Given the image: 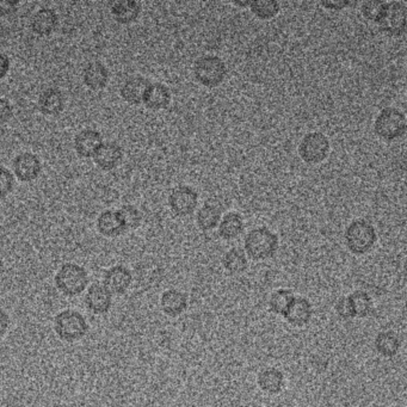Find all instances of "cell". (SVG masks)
I'll return each instance as SVG.
<instances>
[{"label":"cell","mask_w":407,"mask_h":407,"mask_svg":"<svg viewBox=\"0 0 407 407\" xmlns=\"http://www.w3.org/2000/svg\"><path fill=\"white\" fill-rule=\"evenodd\" d=\"M15 187V178L11 172L4 166H0V198L8 196Z\"/></svg>","instance_id":"cell-34"},{"label":"cell","mask_w":407,"mask_h":407,"mask_svg":"<svg viewBox=\"0 0 407 407\" xmlns=\"http://www.w3.org/2000/svg\"><path fill=\"white\" fill-rule=\"evenodd\" d=\"M13 116V108L6 98L0 97V124L8 122Z\"/></svg>","instance_id":"cell-36"},{"label":"cell","mask_w":407,"mask_h":407,"mask_svg":"<svg viewBox=\"0 0 407 407\" xmlns=\"http://www.w3.org/2000/svg\"><path fill=\"white\" fill-rule=\"evenodd\" d=\"M82 80L91 90H101L108 84V70L99 61L90 63L82 70Z\"/></svg>","instance_id":"cell-21"},{"label":"cell","mask_w":407,"mask_h":407,"mask_svg":"<svg viewBox=\"0 0 407 407\" xmlns=\"http://www.w3.org/2000/svg\"><path fill=\"white\" fill-rule=\"evenodd\" d=\"M151 82L141 75H134L128 78L121 86V97L131 105H139L142 103V98Z\"/></svg>","instance_id":"cell-19"},{"label":"cell","mask_w":407,"mask_h":407,"mask_svg":"<svg viewBox=\"0 0 407 407\" xmlns=\"http://www.w3.org/2000/svg\"><path fill=\"white\" fill-rule=\"evenodd\" d=\"M198 205L197 191L189 185L175 188L168 195V206L178 217H188L194 213Z\"/></svg>","instance_id":"cell-9"},{"label":"cell","mask_w":407,"mask_h":407,"mask_svg":"<svg viewBox=\"0 0 407 407\" xmlns=\"http://www.w3.org/2000/svg\"><path fill=\"white\" fill-rule=\"evenodd\" d=\"M142 103L151 110H163L171 103V92L168 86L161 82H151L145 91Z\"/></svg>","instance_id":"cell-15"},{"label":"cell","mask_w":407,"mask_h":407,"mask_svg":"<svg viewBox=\"0 0 407 407\" xmlns=\"http://www.w3.org/2000/svg\"><path fill=\"white\" fill-rule=\"evenodd\" d=\"M94 159L98 168L110 171L120 165L124 159V150L116 142H103L96 151Z\"/></svg>","instance_id":"cell-12"},{"label":"cell","mask_w":407,"mask_h":407,"mask_svg":"<svg viewBox=\"0 0 407 407\" xmlns=\"http://www.w3.org/2000/svg\"><path fill=\"white\" fill-rule=\"evenodd\" d=\"M196 220L198 227L201 228L202 231H212L221 221V210L215 205L206 203L198 210Z\"/></svg>","instance_id":"cell-29"},{"label":"cell","mask_w":407,"mask_h":407,"mask_svg":"<svg viewBox=\"0 0 407 407\" xmlns=\"http://www.w3.org/2000/svg\"><path fill=\"white\" fill-rule=\"evenodd\" d=\"M65 108V96L59 89L49 87L38 98V110L45 116H56Z\"/></svg>","instance_id":"cell-20"},{"label":"cell","mask_w":407,"mask_h":407,"mask_svg":"<svg viewBox=\"0 0 407 407\" xmlns=\"http://www.w3.org/2000/svg\"><path fill=\"white\" fill-rule=\"evenodd\" d=\"M407 8L403 1H387L385 13L377 23L379 29L392 36H400L406 31Z\"/></svg>","instance_id":"cell-8"},{"label":"cell","mask_w":407,"mask_h":407,"mask_svg":"<svg viewBox=\"0 0 407 407\" xmlns=\"http://www.w3.org/2000/svg\"><path fill=\"white\" fill-rule=\"evenodd\" d=\"M251 1H234V5L237 6H243V8H246V6H250Z\"/></svg>","instance_id":"cell-41"},{"label":"cell","mask_w":407,"mask_h":407,"mask_svg":"<svg viewBox=\"0 0 407 407\" xmlns=\"http://www.w3.org/2000/svg\"><path fill=\"white\" fill-rule=\"evenodd\" d=\"M188 295L178 289H168L161 298V310L168 317L176 318L188 308Z\"/></svg>","instance_id":"cell-18"},{"label":"cell","mask_w":407,"mask_h":407,"mask_svg":"<svg viewBox=\"0 0 407 407\" xmlns=\"http://www.w3.org/2000/svg\"><path fill=\"white\" fill-rule=\"evenodd\" d=\"M336 312L338 317L342 318L344 320H350L354 319V312H352V305L347 299V296H342L336 303Z\"/></svg>","instance_id":"cell-35"},{"label":"cell","mask_w":407,"mask_h":407,"mask_svg":"<svg viewBox=\"0 0 407 407\" xmlns=\"http://www.w3.org/2000/svg\"><path fill=\"white\" fill-rule=\"evenodd\" d=\"M42 165L40 158L31 152L19 153L13 161V172L21 182L29 183L36 180L41 173Z\"/></svg>","instance_id":"cell-10"},{"label":"cell","mask_w":407,"mask_h":407,"mask_svg":"<svg viewBox=\"0 0 407 407\" xmlns=\"http://www.w3.org/2000/svg\"><path fill=\"white\" fill-rule=\"evenodd\" d=\"M133 276L131 270L124 266H115L105 273L104 286L109 292L116 295H121L127 292L131 287Z\"/></svg>","instance_id":"cell-14"},{"label":"cell","mask_w":407,"mask_h":407,"mask_svg":"<svg viewBox=\"0 0 407 407\" xmlns=\"http://www.w3.org/2000/svg\"><path fill=\"white\" fill-rule=\"evenodd\" d=\"M103 143L101 133L94 129H82L75 139V152L79 157L92 158Z\"/></svg>","instance_id":"cell-16"},{"label":"cell","mask_w":407,"mask_h":407,"mask_svg":"<svg viewBox=\"0 0 407 407\" xmlns=\"http://www.w3.org/2000/svg\"><path fill=\"white\" fill-rule=\"evenodd\" d=\"M117 213L126 232L136 229L141 224V213L135 206L126 205V206L121 207L120 210H117Z\"/></svg>","instance_id":"cell-32"},{"label":"cell","mask_w":407,"mask_h":407,"mask_svg":"<svg viewBox=\"0 0 407 407\" xmlns=\"http://www.w3.org/2000/svg\"><path fill=\"white\" fill-rule=\"evenodd\" d=\"M222 266L232 275H238V273H244L247 269L249 263H247L245 252L238 247H233L224 254V258H222Z\"/></svg>","instance_id":"cell-27"},{"label":"cell","mask_w":407,"mask_h":407,"mask_svg":"<svg viewBox=\"0 0 407 407\" xmlns=\"http://www.w3.org/2000/svg\"><path fill=\"white\" fill-rule=\"evenodd\" d=\"M10 66H11L10 58L0 50V80H3L6 77L10 71Z\"/></svg>","instance_id":"cell-38"},{"label":"cell","mask_w":407,"mask_h":407,"mask_svg":"<svg viewBox=\"0 0 407 407\" xmlns=\"http://www.w3.org/2000/svg\"><path fill=\"white\" fill-rule=\"evenodd\" d=\"M9 326H10V318L8 313L0 310V336H3L8 331Z\"/></svg>","instance_id":"cell-40"},{"label":"cell","mask_w":407,"mask_h":407,"mask_svg":"<svg viewBox=\"0 0 407 407\" xmlns=\"http://www.w3.org/2000/svg\"><path fill=\"white\" fill-rule=\"evenodd\" d=\"M97 229L102 236L114 238L124 234V224L121 222L119 213L115 210H104L97 219Z\"/></svg>","instance_id":"cell-24"},{"label":"cell","mask_w":407,"mask_h":407,"mask_svg":"<svg viewBox=\"0 0 407 407\" xmlns=\"http://www.w3.org/2000/svg\"><path fill=\"white\" fill-rule=\"evenodd\" d=\"M19 1L11 0H0V17H8L16 12L18 8Z\"/></svg>","instance_id":"cell-37"},{"label":"cell","mask_w":407,"mask_h":407,"mask_svg":"<svg viewBox=\"0 0 407 407\" xmlns=\"http://www.w3.org/2000/svg\"><path fill=\"white\" fill-rule=\"evenodd\" d=\"M331 143L325 134L313 131L303 136L300 142V157L307 164H320L329 157Z\"/></svg>","instance_id":"cell-7"},{"label":"cell","mask_w":407,"mask_h":407,"mask_svg":"<svg viewBox=\"0 0 407 407\" xmlns=\"http://www.w3.org/2000/svg\"><path fill=\"white\" fill-rule=\"evenodd\" d=\"M244 247L254 261H264L273 257L278 249V237L268 227H257L247 233Z\"/></svg>","instance_id":"cell-1"},{"label":"cell","mask_w":407,"mask_h":407,"mask_svg":"<svg viewBox=\"0 0 407 407\" xmlns=\"http://www.w3.org/2000/svg\"><path fill=\"white\" fill-rule=\"evenodd\" d=\"M141 5L133 0H120L112 6V15L116 22L120 24H131L139 18Z\"/></svg>","instance_id":"cell-23"},{"label":"cell","mask_w":407,"mask_h":407,"mask_svg":"<svg viewBox=\"0 0 407 407\" xmlns=\"http://www.w3.org/2000/svg\"><path fill=\"white\" fill-rule=\"evenodd\" d=\"M195 78L206 87H217L224 82L227 67L224 61L217 55H203L194 65Z\"/></svg>","instance_id":"cell-4"},{"label":"cell","mask_w":407,"mask_h":407,"mask_svg":"<svg viewBox=\"0 0 407 407\" xmlns=\"http://www.w3.org/2000/svg\"><path fill=\"white\" fill-rule=\"evenodd\" d=\"M300 407H306V406H300Z\"/></svg>","instance_id":"cell-42"},{"label":"cell","mask_w":407,"mask_h":407,"mask_svg":"<svg viewBox=\"0 0 407 407\" xmlns=\"http://www.w3.org/2000/svg\"><path fill=\"white\" fill-rule=\"evenodd\" d=\"M374 345H375V349L380 355L384 356L386 359H392L399 354L401 343H400V338L396 333L392 332V331H384L375 337Z\"/></svg>","instance_id":"cell-25"},{"label":"cell","mask_w":407,"mask_h":407,"mask_svg":"<svg viewBox=\"0 0 407 407\" xmlns=\"http://www.w3.org/2000/svg\"><path fill=\"white\" fill-rule=\"evenodd\" d=\"M376 229L369 221L357 219L345 229V243L354 254H366L376 244Z\"/></svg>","instance_id":"cell-2"},{"label":"cell","mask_w":407,"mask_h":407,"mask_svg":"<svg viewBox=\"0 0 407 407\" xmlns=\"http://www.w3.org/2000/svg\"><path fill=\"white\" fill-rule=\"evenodd\" d=\"M257 382L261 391L269 394H278L284 387V375L280 369L270 367L259 371Z\"/></svg>","instance_id":"cell-22"},{"label":"cell","mask_w":407,"mask_h":407,"mask_svg":"<svg viewBox=\"0 0 407 407\" xmlns=\"http://www.w3.org/2000/svg\"><path fill=\"white\" fill-rule=\"evenodd\" d=\"M89 283V275L82 266L75 263H66L61 266L55 276V284L63 294L77 296L85 291Z\"/></svg>","instance_id":"cell-5"},{"label":"cell","mask_w":407,"mask_h":407,"mask_svg":"<svg viewBox=\"0 0 407 407\" xmlns=\"http://www.w3.org/2000/svg\"><path fill=\"white\" fill-rule=\"evenodd\" d=\"M85 303L92 313H107L112 308V294L109 292L104 284H92L86 293Z\"/></svg>","instance_id":"cell-13"},{"label":"cell","mask_w":407,"mask_h":407,"mask_svg":"<svg viewBox=\"0 0 407 407\" xmlns=\"http://www.w3.org/2000/svg\"><path fill=\"white\" fill-rule=\"evenodd\" d=\"M295 295L291 289H277L271 294L269 299V310L273 313L278 314V315H283L288 307L291 306L293 300Z\"/></svg>","instance_id":"cell-30"},{"label":"cell","mask_w":407,"mask_h":407,"mask_svg":"<svg viewBox=\"0 0 407 407\" xmlns=\"http://www.w3.org/2000/svg\"><path fill=\"white\" fill-rule=\"evenodd\" d=\"M54 327L56 335L65 342L82 340L89 331V325L84 315L73 310H63L58 314Z\"/></svg>","instance_id":"cell-6"},{"label":"cell","mask_w":407,"mask_h":407,"mask_svg":"<svg viewBox=\"0 0 407 407\" xmlns=\"http://www.w3.org/2000/svg\"><path fill=\"white\" fill-rule=\"evenodd\" d=\"M386 5L387 1H381V0H369V1H364L361 5V12L362 15L369 21L379 23L381 21L382 16L385 13Z\"/></svg>","instance_id":"cell-33"},{"label":"cell","mask_w":407,"mask_h":407,"mask_svg":"<svg viewBox=\"0 0 407 407\" xmlns=\"http://www.w3.org/2000/svg\"><path fill=\"white\" fill-rule=\"evenodd\" d=\"M59 24V16L53 9L43 8L38 10L31 18V28L38 36H49L55 31Z\"/></svg>","instance_id":"cell-17"},{"label":"cell","mask_w":407,"mask_h":407,"mask_svg":"<svg viewBox=\"0 0 407 407\" xmlns=\"http://www.w3.org/2000/svg\"><path fill=\"white\" fill-rule=\"evenodd\" d=\"M312 315H313V307L308 299L303 296H295L291 306L288 307V310L283 314V318L288 324L296 327H303L310 322Z\"/></svg>","instance_id":"cell-11"},{"label":"cell","mask_w":407,"mask_h":407,"mask_svg":"<svg viewBox=\"0 0 407 407\" xmlns=\"http://www.w3.org/2000/svg\"><path fill=\"white\" fill-rule=\"evenodd\" d=\"M347 299L352 305V312L355 318H367L371 315L374 312L373 300L370 298L369 294L363 291H356Z\"/></svg>","instance_id":"cell-28"},{"label":"cell","mask_w":407,"mask_h":407,"mask_svg":"<svg viewBox=\"0 0 407 407\" xmlns=\"http://www.w3.org/2000/svg\"><path fill=\"white\" fill-rule=\"evenodd\" d=\"M251 12L261 19H271L280 12V3L276 0H254L250 3Z\"/></svg>","instance_id":"cell-31"},{"label":"cell","mask_w":407,"mask_h":407,"mask_svg":"<svg viewBox=\"0 0 407 407\" xmlns=\"http://www.w3.org/2000/svg\"><path fill=\"white\" fill-rule=\"evenodd\" d=\"M243 231V217L236 212L226 214L219 224V236L224 240L236 239Z\"/></svg>","instance_id":"cell-26"},{"label":"cell","mask_w":407,"mask_h":407,"mask_svg":"<svg viewBox=\"0 0 407 407\" xmlns=\"http://www.w3.org/2000/svg\"><path fill=\"white\" fill-rule=\"evenodd\" d=\"M406 116L401 110L393 107L382 109L374 124L377 136L386 141H394L401 138L406 133Z\"/></svg>","instance_id":"cell-3"},{"label":"cell","mask_w":407,"mask_h":407,"mask_svg":"<svg viewBox=\"0 0 407 407\" xmlns=\"http://www.w3.org/2000/svg\"><path fill=\"white\" fill-rule=\"evenodd\" d=\"M324 8L329 9V10H343L347 6H350L352 3L347 0H340V1H322L320 3Z\"/></svg>","instance_id":"cell-39"}]
</instances>
